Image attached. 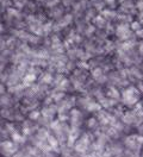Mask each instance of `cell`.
<instances>
[{"label": "cell", "mask_w": 143, "mask_h": 157, "mask_svg": "<svg viewBox=\"0 0 143 157\" xmlns=\"http://www.w3.org/2000/svg\"><path fill=\"white\" fill-rule=\"evenodd\" d=\"M13 2L17 5V6H22L25 4V0H13Z\"/></svg>", "instance_id": "obj_3"}, {"label": "cell", "mask_w": 143, "mask_h": 157, "mask_svg": "<svg viewBox=\"0 0 143 157\" xmlns=\"http://www.w3.org/2000/svg\"><path fill=\"white\" fill-rule=\"evenodd\" d=\"M0 152L2 155H6V156H10L12 152H13V145L12 143L10 142H4L0 144Z\"/></svg>", "instance_id": "obj_1"}, {"label": "cell", "mask_w": 143, "mask_h": 157, "mask_svg": "<svg viewBox=\"0 0 143 157\" xmlns=\"http://www.w3.org/2000/svg\"><path fill=\"white\" fill-rule=\"evenodd\" d=\"M10 104H11V98L9 94H0V106L7 107Z\"/></svg>", "instance_id": "obj_2"}, {"label": "cell", "mask_w": 143, "mask_h": 157, "mask_svg": "<svg viewBox=\"0 0 143 157\" xmlns=\"http://www.w3.org/2000/svg\"><path fill=\"white\" fill-rule=\"evenodd\" d=\"M5 93V87H4V85L0 82V94H4Z\"/></svg>", "instance_id": "obj_4"}]
</instances>
